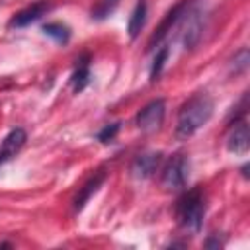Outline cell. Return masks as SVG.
Wrapping results in <instances>:
<instances>
[{
  "mask_svg": "<svg viewBox=\"0 0 250 250\" xmlns=\"http://www.w3.org/2000/svg\"><path fill=\"white\" fill-rule=\"evenodd\" d=\"M213 109H215V104L207 94L199 92V94L191 96L188 102H184V105L178 111L176 137L180 141H186L191 135H195L211 119Z\"/></svg>",
  "mask_w": 250,
  "mask_h": 250,
  "instance_id": "cell-1",
  "label": "cell"
},
{
  "mask_svg": "<svg viewBox=\"0 0 250 250\" xmlns=\"http://www.w3.org/2000/svg\"><path fill=\"white\" fill-rule=\"evenodd\" d=\"M203 217H205V199L199 188L186 191L178 203H176V219L178 223L189 230V232H197L203 225Z\"/></svg>",
  "mask_w": 250,
  "mask_h": 250,
  "instance_id": "cell-2",
  "label": "cell"
},
{
  "mask_svg": "<svg viewBox=\"0 0 250 250\" xmlns=\"http://www.w3.org/2000/svg\"><path fill=\"white\" fill-rule=\"evenodd\" d=\"M188 178H189V160L184 154H174L166 162V166L162 170L160 184H162L164 189L176 191V189H184L186 188Z\"/></svg>",
  "mask_w": 250,
  "mask_h": 250,
  "instance_id": "cell-3",
  "label": "cell"
},
{
  "mask_svg": "<svg viewBox=\"0 0 250 250\" xmlns=\"http://www.w3.org/2000/svg\"><path fill=\"white\" fill-rule=\"evenodd\" d=\"M164 115H166V102L162 98H156L152 102H148L135 117V123L141 131L145 133H152L156 129H160L162 121H164Z\"/></svg>",
  "mask_w": 250,
  "mask_h": 250,
  "instance_id": "cell-4",
  "label": "cell"
},
{
  "mask_svg": "<svg viewBox=\"0 0 250 250\" xmlns=\"http://www.w3.org/2000/svg\"><path fill=\"white\" fill-rule=\"evenodd\" d=\"M51 10H53V2H51V0H37V2L29 4L27 8L16 12L8 25H10V27H16V29L25 27V25H29V23L41 20L43 16H47Z\"/></svg>",
  "mask_w": 250,
  "mask_h": 250,
  "instance_id": "cell-5",
  "label": "cell"
},
{
  "mask_svg": "<svg viewBox=\"0 0 250 250\" xmlns=\"http://www.w3.org/2000/svg\"><path fill=\"white\" fill-rule=\"evenodd\" d=\"M186 8H188V0H180L172 10H168V14L164 16V20L158 23V27H156V31L150 35V41H148V49H156V45H160L162 43V39L172 31V27L176 25V21L184 16V12H186Z\"/></svg>",
  "mask_w": 250,
  "mask_h": 250,
  "instance_id": "cell-6",
  "label": "cell"
},
{
  "mask_svg": "<svg viewBox=\"0 0 250 250\" xmlns=\"http://www.w3.org/2000/svg\"><path fill=\"white\" fill-rule=\"evenodd\" d=\"M250 146V131H248V123L240 117L234 119L229 137H227V148L232 154H246Z\"/></svg>",
  "mask_w": 250,
  "mask_h": 250,
  "instance_id": "cell-7",
  "label": "cell"
},
{
  "mask_svg": "<svg viewBox=\"0 0 250 250\" xmlns=\"http://www.w3.org/2000/svg\"><path fill=\"white\" fill-rule=\"evenodd\" d=\"M25 141H27V133H25L21 127L12 129V131L4 137V141H2V145H0V168H2L6 162H10V160L23 148Z\"/></svg>",
  "mask_w": 250,
  "mask_h": 250,
  "instance_id": "cell-8",
  "label": "cell"
},
{
  "mask_svg": "<svg viewBox=\"0 0 250 250\" xmlns=\"http://www.w3.org/2000/svg\"><path fill=\"white\" fill-rule=\"evenodd\" d=\"M158 164H160V152H145V154H139L133 160L131 172H133L135 178L145 180V178H150L156 172Z\"/></svg>",
  "mask_w": 250,
  "mask_h": 250,
  "instance_id": "cell-9",
  "label": "cell"
},
{
  "mask_svg": "<svg viewBox=\"0 0 250 250\" xmlns=\"http://www.w3.org/2000/svg\"><path fill=\"white\" fill-rule=\"evenodd\" d=\"M105 180V172L104 170H98L96 174H92L88 178V182L78 189V195L74 197V211H82V207L90 201V197L100 189V186L104 184Z\"/></svg>",
  "mask_w": 250,
  "mask_h": 250,
  "instance_id": "cell-10",
  "label": "cell"
},
{
  "mask_svg": "<svg viewBox=\"0 0 250 250\" xmlns=\"http://www.w3.org/2000/svg\"><path fill=\"white\" fill-rule=\"evenodd\" d=\"M90 78H92V72H90V55L84 53L78 61H76V68L70 76V84H72V90L78 94L82 92L88 84H90Z\"/></svg>",
  "mask_w": 250,
  "mask_h": 250,
  "instance_id": "cell-11",
  "label": "cell"
},
{
  "mask_svg": "<svg viewBox=\"0 0 250 250\" xmlns=\"http://www.w3.org/2000/svg\"><path fill=\"white\" fill-rule=\"evenodd\" d=\"M145 21H146V2L145 0H139L137 6L131 12V18H129V23H127V31H129V37L131 39H137L139 37L141 29L145 27Z\"/></svg>",
  "mask_w": 250,
  "mask_h": 250,
  "instance_id": "cell-12",
  "label": "cell"
},
{
  "mask_svg": "<svg viewBox=\"0 0 250 250\" xmlns=\"http://www.w3.org/2000/svg\"><path fill=\"white\" fill-rule=\"evenodd\" d=\"M43 33L49 35V37H53L59 45H66L68 39H70V29H68V25H64V23H61V21H49V23H45V25H43Z\"/></svg>",
  "mask_w": 250,
  "mask_h": 250,
  "instance_id": "cell-13",
  "label": "cell"
},
{
  "mask_svg": "<svg viewBox=\"0 0 250 250\" xmlns=\"http://www.w3.org/2000/svg\"><path fill=\"white\" fill-rule=\"evenodd\" d=\"M168 55H170V49H168V47H162L160 51H156L154 62H152V66H150V80H152V82L158 80V76H160V72H162V68H164L166 61H168Z\"/></svg>",
  "mask_w": 250,
  "mask_h": 250,
  "instance_id": "cell-14",
  "label": "cell"
},
{
  "mask_svg": "<svg viewBox=\"0 0 250 250\" xmlns=\"http://www.w3.org/2000/svg\"><path fill=\"white\" fill-rule=\"evenodd\" d=\"M117 4H119V0H100L96 4V8L92 10V18L94 20H105L117 8Z\"/></svg>",
  "mask_w": 250,
  "mask_h": 250,
  "instance_id": "cell-15",
  "label": "cell"
},
{
  "mask_svg": "<svg viewBox=\"0 0 250 250\" xmlns=\"http://www.w3.org/2000/svg\"><path fill=\"white\" fill-rule=\"evenodd\" d=\"M119 125H121V123H109V125H105V127L98 133V141H100V143H109V141H113L115 135H117V131H119Z\"/></svg>",
  "mask_w": 250,
  "mask_h": 250,
  "instance_id": "cell-16",
  "label": "cell"
},
{
  "mask_svg": "<svg viewBox=\"0 0 250 250\" xmlns=\"http://www.w3.org/2000/svg\"><path fill=\"white\" fill-rule=\"evenodd\" d=\"M234 66H236V70H244L248 66V51L246 49H242L238 55H234Z\"/></svg>",
  "mask_w": 250,
  "mask_h": 250,
  "instance_id": "cell-17",
  "label": "cell"
},
{
  "mask_svg": "<svg viewBox=\"0 0 250 250\" xmlns=\"http://www.w3.org/2000/svg\"><path fill=\"white\" fill-rule=\"evenodd\" d=\"M246 170H248V164L242 166V176H244V178H248V172H246Z\"/></svg>",
  "mask_w": 250,
  "mask_h": 250,
  "instance_id": "cell-18",
  "label": "cell"
}]
</instances>
